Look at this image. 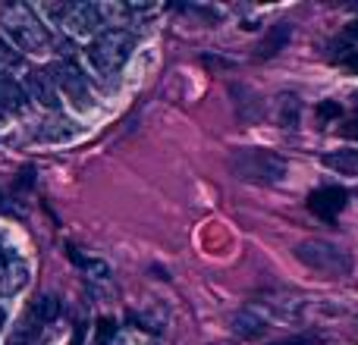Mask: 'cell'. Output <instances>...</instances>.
I'll return each mask as SVG.
<instances>
[{"mask_svg": "<svg viewBox=\"0 0 358 345\" xmlns=\"http://www.w3.org/2000/svg\"><path fill=\"white\" fill-rule=\"evenodd\" d=\"M0 31L6 35V41H10L13 50H19V54H48L50 44H54V38H50L48 25H44V19L35 13V6L29 3H10L0 10Z\"/></svg>", "mask_w": 358, "mask_h": 345, "instance_id": "cell-1", "label": "cell"}, {"mask_svg": "<svg viewBox=\"0 0 358 345\" xmlns=\"http://www.w3.org/2000/svg\"><path fill=\"white\" fill-rule=\"evenodd\" d=\"M317 113H321L324 119H330V117H340V104H330V101H324V104L317 107Z\"/></svg>", "mask_w": 358, "mask_h": 345, "instance_id": "cell-19", "label": "cell"}, {"mask_svg": "<svg viewBox=\"0 0 358 345\" xmlns=\"http://www.w3.org/2000/svg\"><path fill=\"white\" fill-rule=\"evenodd\" d=\"M296 258L302 260L308 270L321 273L324 279H343L352 273V258L346 248L334 245L327 239H305L296 245Z\"/></svg>", "mask_w": 358, "mask_h": 345, "instance_id": "cell-3", "label": "cell"}, {"mask_svg": "<svg viewBox=\"0 0 358 345\" xmlns=\"http://www.w3.org/2000/svg\"><path fill=\"white\" fill-rule=\"evenodd\" d=\"M324 167L340 176H358V148H336L324 154Z\"/></svg>", "mask_w": 358, "mask_h": 345, "instance_id": "cell-11", "label": "cell"}, {"mask_svg": "<svg viewBox=\"0 0 358 345\" xmlns=\"http://www.w3.org/2000/svg\"><path fill=\"white\" fill-rule=\"evenodd\" d=\"M349 35H352L355 41H358V19H355V22H349Z\"/></svg>", "mask_w": 358, "mask_h": 345, "instance_id": "cell-21", "label": "cell"}, {"mask_svg": "<svg viewBox=\"0 0 358 345\" xmlns=\"http://www.w3.org/2000/svg\"><path fill=\"white\" fill-rule=\"evenodd\" d=\"M229 167L239 179L245 182H283V176L289 172V163L267 148H242L229 157Z\"/></svg>", "mask_w": 358, "mask_h": 345, "instance_id": "cell-4", "label": "cell"}, {"mask_svg": "<svg viewBox=\"0 0 358 345\" xmlns=\"http://www.w3.org/2000/svg\"><path fill=\"white\" fill-rule=\"evenodd\" d=\"M22 88H25V98L41 104L44 110H57V107H60V91H57V85H54L50 69H31V73L25 75Z\"/></svg>", "mask_w": 358, "mask_h": 345, "instance_id": "cell-8", "label": "cell"}, {"mask_svg": "<svg viewBox=\"0 0 358 345\" xmlns=\"http://www.w3.org/2000/svg\"><path fill=\"white\" fill-rule=\"evenodd\" d=\"M264 317L261 314H255L252 308H245V311H239V314L233 317V333L236 336H242V339H258L261 333H264Z\"/></svg>", "mask_w": 358, "mask_h": 345, "instance_id": "cell-13", "label": "cell"}, {"mask_svg": "<svg viewBox=\"0 0 358 345\" xmlns=\"http://www.w3.org/2000/svg\"><path fill=\"white\" fill-rule=\"evenodd\" d=\"M343 135H346V138H355V142H358V113H355V117L352 119H346V123H343Z\"/></svg>", "mask_w": 358, "mask_h": 345, "instance_id": "cell-18", "label": "cell"}, {"mask_svg": "<svg viewBox=\"0 0 358 345\" xmlns=\"http://www.w3.org/2000/svg\"><path fill=\"white\" fill-rule=\"evenodd\" d=\"M25 283H29V264L19 254L0 251V298L16 295Z\"/></svg>", "mask_w": 358, "mask_h": 345, "instance_id": "cell-9", "label": "cell"}, {"mask_svg": "<svg viewBox=\"0 0 358 345\" xmlns=\"http://www.w3.org/2000/svg\"><path fill=\"white\" fill-rule=\"evenodd\" d=\"M25 88L22 82L10 79V75H0V113H19L25 110Z\"/></svg>", "mask_w": 358, "mask_h": 345, "instance_id": "cell-10", "label": "cell"}, {"mask_svg": "<svg viewBox=\"0 0 358 345\" xmlns=\"http://www.w3.org/2000/svg\"><path fill=\"white\" fill-rule=\"evenodd\" d=\"M343 63H346L349 69H355V73H358V50H352L349 57H343Z\"/></svg>", "mask_w": 358, "mask_h": 345, "instance_id": "cell-20", "label": "cell"}, {"mask_svg": "<svg viewBox=\"0 0 358 345\" xmlns=\"http://www.w3.org/2000/svg\"><path fill=\"white\" fill-rule=\"evenodd\" d=\"M60 25L69 38H76V41H94L101 31H107L104 22H101L98 3H69V10H66V16L60 19Z\"/></svg>", "mask_w": 358, "mask_h": 345, "instance_id": "cell-6", "label": "cell"}, {"mask_svg": "<svg viewBox=\"0 0 358 345\" xmlns=\"http://www.w3.org/2000/svg\"><path fill=\"white\" fill-rule=\"evenodd\" d=\"M101 345H157V339L151 333H145L142 327H120Z\"/></svg>", "mask_w": 358, "mask_h": 345, "instance_id": "cell-14", "label": "cell"}, {"mask_svg": "<svg viewBox=\"0 0 358 345\" xmlns=\"http://www.w3.org/2000/svg\"><path fill=\"white\" fill-rule=\"evenodd\" d=\"M289 38H292V25L289 22L271 25V29H267V35H264V41L258 44V57H277L280 50L289 44Z\"/></svg>", "mask_w": 358, "mask_h": 345, "instance_id": "cell-12", "label": "cell"}, {"mask_svg": "<svg viewBox=\"0 0 358 345\" xmlns=\"http://www.w3.org/2000/svg\"><path fill=\"white\" fill-rule=\"evenodd\" d=\"M132 44H136V38H132V31H126V29L101 31L85 50L88 66H92L101 79H113V75L123 69V63L129 60Z\"/></svg>", "mask_w": 358, "mask_h": 345, "instance_id": "cell-2", "label": "cell"}, {"mask_svg": "<svg viewBox=\"0 0 358 345\" xmlns=\"http://www.w3.org/2000/svg\"><path fill=\"white\" fill-rule=\"evenodd\" d=\"M346 201H349L346 189H340V185H324V189H317V191H311L308 195V210L317 216V220L334 223L336 216L343 214Z\"/></svg>", "mask_w": 358, "mask_h": 345, "instance_id": "cell-7", "label": "cell"}, {"mask_svg": "<svg viewBox=\"0 0 358 345\" xmlns=\"http://www.w3.org/2000/svg\"><path fill=\"white\" fill-rule=\"evenodd\" d=\"M29 317H31L35 323H50V321H57V317H60V302H57L54 295H41L35 304H31Z\"/></svg>", "mask_w": 358, "mask_h": 345, "instance_id": "cell-15", "label": "cell"}, {"mask_svg": "<svg viewBox=\"0 0 358 345\" xmlns=\"http://www.w3.org/2000/svg\"><path fill=\"white\" fill-rule=\"evenodd\" d=\"M50 75H54L57 91H60L76 110H92L94 107V94H92V85H88V75L82 73L73 60L57 63V66L50 69Z\"/></svg>", "mask_w": 358, "mask_h": 345, "instance_id": "cell-5", "label": "cell"}, {"mask_svg": "<svg viewBox=\"0 0 358 345\" xmlns=\"http://www.w3.org/2000/svg\"><path fill=\"white\" fill-rule=\"evenodd\" d=\"M73 260L82 267L85 273H94V279H107L110 277V270H107V264H101V260H92V258H79V254H73Z\"/></svg>", "mask_w": 358, "mask_h": 345, "instance_id": "cell-17", "label": "cell"}, {"mask_svg": "<svg viewBox=\"0 0 358 345\" xmlns=\"http://www.w3.org/2000/svg\"><path fill=\"white\" fill-rule=\"evenodd\" d=\"M19 66H22V54L0 41V75H6V69H19Z\"/></svg>", "mask_w": 358, "mask_h": 345, "instance_id": "cell-16", "label": "cell"}]
</instances>
